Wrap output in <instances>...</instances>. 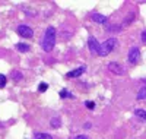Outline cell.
I'll list each match as a JSON object with an SVG mask.
<instances>
[{"mask_svg":"<svg viewBox=\"0 0 146 139\" xmlns=\"http://www.w3.org/2000/svg\"><path fill=\"white\" fill-rule=\"evenodd\" d=\"M35 139H53V136L48 135V133H36Z\"/></svg>","mask_w":146,"mask_h":139,"instance_id":"obj_15","label":"cell"},{"mask_svg":"<svg viewBox=\"0 0 146 139\" xmlns=\"http://www.w3.org/2000/svg\"><path fill=\"white\" fill-rule=\"evenodd\" d=\"M6 82H7V79H6V75L0 73V88H5V86H6Z\"/></svg>","mask_w":146,"mask_h":139,"instance_id":"obj_16","label":"cell"},{"mask_svg":"<svg viewBox=\"0 0 146 139\" xmlns=\"http://www.w3.org/2000/svg\"><path fill=\"white\" fill-rule=\"evenodd\" d=\"M12 78H13V81H22V78H23V75L21 73V72H18V70H13L12 72Z\"/></svg>","mask_w":146,"mask_h":139,"instance_id":"obj_14","label":"cell"},{"mask_svg":"<svg viewBox=\"0 0 146 139\" xmlns=\"http://www.w3.org/2000/svg\"><path fill=\"white\" fill-rule=\"evenodd\" d=\"M135 116H137V117L142 119V120H146V110L136 108V110H135Z\"/></svg>","mask_w":146,"mask_h":139,"instance_id":"obj_11","label":"cell"},{"mask_svg":"<svg viewBox=\"0 0 146 139\" xmlns=\"http://www.w3.org/2000/svg\"><path fill=\"white\" fill-rule=\"evenodd\" d=\"M60 98H75V95H73V94H70L67 90H66V88H64V90H62V91H60Z\"/></svg>","mask_w":146,"mask_h":139,"instance_id":"obj_13","label":"cell"},{"mask_svg":"<svg viewBox=\"0 0 146 139\" xmlns=\"http://www.w3.org/2000/svg\"><path fill=\"white\" fill-rule=\"evenodd\" d=\"M75 139H89V136H86V135H78Z\"/></svg>","mask_w":146,"mask_h":139,"instance_id":"obj_21","label":"cell"},{"mask_svg":"<svg viewBox=\"0 0 146 139\" xmlns=\"http://www.w3.org/2000/svg\"><path fill=\"white\" fill-rule=\"evenodd\" d=\"M108 70L110 72H113V73H115V75H124V67L120 65V63H117V61H110L108 63Z\"/></svg>","mask_w":146,"mask_h":139,"instance_id":"obj_6","label":"cell"},{"mask_svg":"<svg viewBox=\"0 0 146 139\" xmlns=\"http://www.w3.org/2000/svg\"><path fill=\"white\" fill-rule=\"evenodd\" d=\"M85 70H86V67H85V66H80V67H78V69H75V70H70V72H67V73H66V78H69V79L79 78L82 73H85Z\"/></svg>","mask_w":146,"mask_h":139,"instance_id":"obj_7","label":"cell"},{"mask_svg":"<svg viewBox=\"0 0 146 139\" xmlns=\"http://www.w3.org/2000/svg\"><path fill=\"white\" fill-rule=\"evenodd\" d=\"M142 43H145V44H146V29H145V31H142Z\"/></svg>","mask_w":146,"mask_h":139,"instance_id":"obj_20","label":"cell"},{"mask_svg":"<svg viewBox=\"0 0 146 139\" xmlns=\"http://www.w3.org/2000/svg\"><path fill=\"white\" fill-rule=\"evenodd\" d=\"M91 126H92L91 123H85V124H83V128H85V129H91Z\"/></svg>","mask_w":146,"mask_h":139,"instance_id":"obj_22","label":"cell"},{"mask_svg":"<svg viewBox=\"0 0 146 139\" xmlns=\"http://www.w3.org/2000/svg\"><path fill=\"white\" fill-rule=\"evenodd\" d=\"M86 107H88V108H91V110H92V108H94V107H95V104H94V103H92V101H86Z\"/></svg>","mask_w":146,"mask_h":139,"instance_id":"obj_19","label":"cell"},{"mask_svg":"<svg viewBox=\"0 0 146 139\" xmlns=\"http://www.w3.org/2000/svg\"><path fill=\"white\" fill-rule=\"evenodd\" d=\"M133 18H135V13H130V15H129V16L126 18V21L123 22V27H124V25H129V23H130V22L133 21Z\"/></svg>","mask_w":146,"mask_h":139,"instance_id":"obj_18","label":"cell"},{"mask_svg":"<svg viewBox=\"0 0 146 139\" xmlns=\"http://www.w3.org/2000/svg\"><path fill=\"white\" fill-rule=\"evenodd\" d=\"M15 47H16L18 51H21V53H27V51H29V45L25 44V43H18Z\"/></svg>","mask_w":146,"mask_h":139,"instance_id":"obj_9","label":"cell"},{"mask_svg":"<svg viewBox=\"0 0 146 139\" xmlns=\"http://www.w3.org/2000/svg\"><path fill=\"white\" fill-rule=\"evenodd\" d=\"M16 32L23 37V38H31V37L34 35V31L31 27H28V25H18V28H16Z\"/></svg>","mask_w":146,"mask_h":139,"instance_id":"obj_5","label":"cell"},{"mask_svg":"<svg viewBox=\"0 0 146 139\" xmlns=\"http://www.w3.org/2000/svg\"><path fill=\"white\" fill-rule=\"evenodd\" d=\"M60 124H62V120H60V117H53L50 120V126L54 129H58L60 128Z\"/></svg>","mask_w":146,"mask_h":139,"instance_id":"obj_10","label":"cell"},{"mask_svg":"<svg viewBox=\"0 0 146 139\" xmlns=\"http://www.w3.org/2000/svg\"><path fill=\"white\" fill-rule=\"evenodd\" d=\"M88 47L91 50V53L95 56H100V50H101V44L98 43V40L95 37H89L88 38Z\"/></svg>","mask_w":146,"mask_h":139,"instance_id":"obj_4","label":"cell"},{"mask_svg":"<svg viewBox=\"0 0 146 139\" xmlns=\"http://www.w3.org/2000/svg\"><path fill=\"white\" fill-rule=\"evenodd\" d=\"M54 45H56V28L48 27L44 32L42 40H41V47H42L44 51L50 53V51H53Z\"/></svg>","mask_w":146,"mask_h":139,"instance_id":"obj_1","label":"cell"},{"mask_svg":"<svg viewBox=\"0 0 146 139\" xmlns=\"http://www.w3.org/2000/svg\"><path fill=\"white\" fill-rule=\"evenodd\" d=\"M48 90V84H45V82H41L40 85H38V91L40 92H45Z\"/></svg>","mask_w":146,"mask_h":139,"instance_id":"obj_17","label":"cell"},{"mask_svg":"<svg viewBox=\"0 0 146 139\" xmlns=\"http://www.w3.org/2000/svg\"><path fill=\"white\" fill-rule=\"evenodd\" d=\"M127 60H129V63H131V65H136V63L140 60V50L137 47H131L129 50Z\"/></svg>","mask_w":146,"mask_h":139,"instance_id":"obj_3","label":"cell"},{"mask_svg":"<svg viewBox=\"0 0 146 139\" xmlns=\"http://www.w3.org/2000/svg\"><path fill=\"white\" fill-rule=\"evenodd\" d=\"M91 19H92L95 23H107V22H108V18H107L105 15H100V13L91 15Z\"/></svg>","mask_w":146,"mask_h":139,"instance_id":"obj_8","label":"cell"},{"mask_svg":"<svg viewBox=\"0 0 146 139\" xmlns=\"http://www.w3.org/2000/svg\"><path fill=\"white\" fill-rule=\"evenodd\" d=\"M136 98H137L139 101H140V100H146V86L140 88L139 92H137V95H136Z\"/></svg>","mask_w":146,"mask_h":139,"instance_id":"obj_12","label":"cell"},{"mask_svg":"<svg viewBox=\"0 0 146 139\" xmlns=\"http://www.w3.org/2000/svg\"><path fill=\"white\" fill-rule=\"evenodd\" d=\"M115 45H117V38H108L107 41H104V43L101 44L100 56H102V57L108 56V54L111 53L114 48H115Z\"/></svg>","mask_w":146,"mask_h":139,"instance_id":"obj_2","label":"cell"}]
</instances>
